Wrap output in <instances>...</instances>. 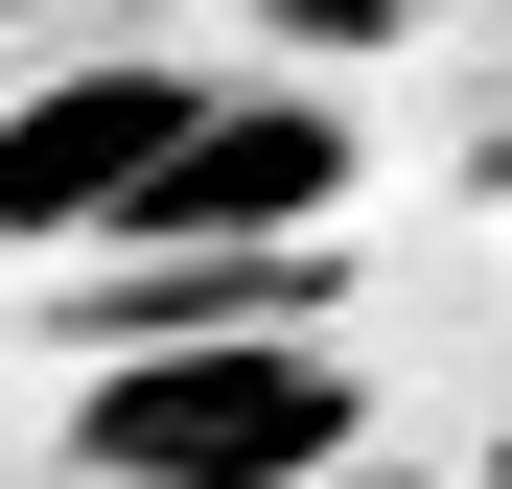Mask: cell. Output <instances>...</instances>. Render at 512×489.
Here are the masks:
<instances>
[{
	"label": "cell",
	"mask_w": 512,
	"mask_h": 489,
	"mask_svg": "<svg viewBox=\"0 0 512 489\" xmlns=\"http://www.w3.org/2000/svg\"><path fill=\"white\" fill-rule=\"evenodd\" d=\"M350 443V350L326 326H163V350L70 373V466L94 489H303Z\"/></svg>",
	"instance_id": "cell-1"
},
{
	"label": "cell",
	"mask_w": 512,
	"mask_h": 489,
	"mask_svg": "<svg viewBox=\"0 0 512 489\" xmlns=\"http://www.w3.org/2000/svg\"><path fill=\"white\" fill-rule=\"evenodd\" d=\"M350 210V117L326 94H187V140H163V187H140V233L117 257H303V233Z\"/></svg>",
	"instance_id": "cell-2"
},
{
	"label": "cell",
	"mask_w": 512,
	"mask_h": 489,
	"mask_svg": "<svg viewBox=\"0 0 512 489\" xmlns=\"http://www.w3.org/2000/svg\"><path fill=\"white\" fill-rule=\"evenodd\" d=\"M210 70H47L24 117H0V257H117L140 187H163V140H187Z\"/></svg>",
	"instance_id": "cell-3"
}]
</instances>
